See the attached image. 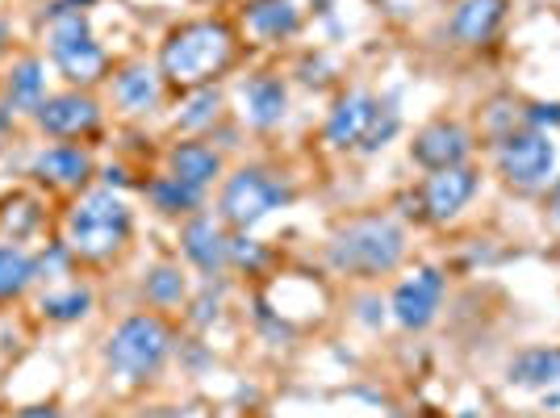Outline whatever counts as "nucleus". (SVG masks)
I'll list each match as a JSON object with an SVG mask.
<instances>
[{"instance_id": "1", "label": "nucleus", "mask_w": 560, "mask_h": 418, "mask_svg": "<svg viewBox=\"0 0 560 418\" xmlns=\"http://www.w3.org/2000/svg\"><path fill=\"white\" fill-rule=\"evenodd\" d=\"M130 239V209L121 197H114V188H93L84 193L68 213V247L71 256L80 259H101L117 256Z\"/></svg>"}, {"instance_id": "2", "label": "nucleus", "mask_w": 560, "mask_h": 418, "mask_svg": "<svg viewBox=\"0 0 560 418\" xmlns=\"http://www.w3.org/2000/svg\"><path fill=\"white\" fill-rule=\"evenodd\" d=\"M234 43L231 30L222 22H192L180 25L172 38L164 43L160 55V71H164L172 84H201L231 63Z\"/></svg>"}, {"instance_id": "3", "label": "nucleus", "mask_w": 560, "mask_h": 418, "mask_svg": "<svg viewBox=\"0 0 560 418\" xmlns=\"http://www.w3.org/2000/svg\"><path fill=\"white\" fill-rule=\"evenodd\" d=\"M401 256H406V234L389 218H360L330 243V264L339 272H355V277L394 272Z\"/></svg>"}, {"instance_id": "4", "label": "nucleus", "mask_w": 560, "mask_h": 418, "mask_svg": "<svg viewBox=\"0 0 560 418\" xmlns=\"http://www.w3.org/2000/svg\"><path fill=\"white\" fill-rule=\"evenodd\" d=\"M172 351V330L164 318L155 314H135L117 326L105 344V364L130 381H147L151 372H160V364Z\"/></svg>"}, {"instance_id": "5", "label": "nucleus", "mask_w": 560, "mask_h": 418, "mask_svg": "<svg viewBox=\"0 0 560 418\" xmlns=\"http://www.w3.org/2000/svg\"><path fill=\"white\" fill-rule=\"evenodd\" d=\"M47 47H50L55 68L63 71L71 84H96V80L105 76V68H109L105 50L96 47L93 34H89L84 13H63V18H55L47 30Z\"/></svg>"}, {"instance_id": "6", "label": "nucleus", "mask_w": 560, "mask_h": 418, "mask_svg": "<svg viewBox=\"0 0 560 418\" xmlns=\"http://www.w3.org/2000/svg\"><path fill=\"white\" fill-rule=\"evenodd\" d=\"M289 201V188L277 185L268 172H259V167H243V172H234L226 188H222V218L238 227V231H247V227H256L259 218H268L272 209H280Z\"/></svg>"}, {"instance_id": "7", "label": "nucleus", "mask_w": 560, "mask_h": 418, "mask_svg": "<svg viewBox=\"0 0 560 418\" xmlns=\"http://www.w3.org/2000/svg\"><path fill=\"white\" fill-rule=\"evenodd\" d=\"M552 160H557V151H552V142L548 135H539V130H523V135H511V139L498 147V167H502V176L511 181V185H539L548 172H552Z\"/></svg>"}, {"instance_id": "8", "label": "nucleus", "mask_w": 560, "mask_h": 418, "mask_svg": "<svg viewBox=\"0 0 560 418\" xmlns=\"http://www.w3.org/2000/svg\"><path fill=\"white\" fill-rule=\"evenodd\" d=\"M34 121H38V130L50 135V139H80V135H89L96 121H101V105L89 93L71 89V93L47 96L34 109Z\"/></svg>"}, {"instance_id": "9", "label": "nucleus", "mask_w": 560, "mask_h": 418, "mask_svg": "<svg viewBox=\"0 0 560 418\" xmlns=\"http://www.w3.org/2000/svg\"><path fill=\"white\" fill-rule=\"evenodd\" d=\"M440 298H444V277L440 268H419L406 285H397L394 293V318L410 330H419L435 318L440 310Z\"/></svg>"}, {"instance_id": "10", "label": "nucleus", "mask_w": 560, "mask_h": 418, "mask_svg": "<svg viewBox=\"0 0 560 418\" xmlns=\"http://www.w3.org/2000/svg\"><path fill=\"white\" fill-rule=\"evenodd\" d=\"M30 172L43 181V185H55V188H80L89 176H93V155L89 151H80V147H68V142H59V147H47V151H38L34 163H30Z\"/></svg>"}, {"instance_id": "11", "label": "nucleus", "mask_w": 560, "mask_h": 418, "mask_svg": "<svg viewBox=\"0 0 560 418\" xmlns=\"http://www.w3.org/2000/svg\"><path fill=\"white\" fill-rule=\"evenodd\" d=\"M472 188H477V176L456 163V167H444V172H435V176L427 181L422 206H427V213H431L435 222H447V218H456V213L465 209V201L472 197Z\"/></svg>"}, {"instance_id": "12", "label": "nucleus", "mask_w": 560, "mask_h": 418, "mask_svg": "<svg viewBox=\"0 0 560 418\" xmlns=\"http://www.w3.org/2000/svg\"><path fill=\"white\" fill-rule=\"evenodd\" d=\"M465 151H468V135L456 121H435V126H427L419 139H415V160L422 167H435V172L456 167V163L465 160Z\"/></svg>"}, {"instance_id": "13", "label": "nucleus", "mask_w": 560, "mask_h": 418, "mask_svg": "<svg viewBox=\"0 0 560 418\" xmlns=\"http://www.w3.org/2000/svg\"><path fill=\"white\" fill-rule=\"evenodd\" d=\"M376 114V101L369 93H348L339 105H335V114L327 121V142L335 147H351V142L364 139V130H369V121Z\"/></svg>"}, {"instance_id": "14", "label": "nucleus", "mask_w": 560, "mask_h": 418, "mask_svg": "<svg viewBox=\"0 0 560 418\" xmlns=\"http://www.w3.org/2000/svg\"><path fill=\"white\" fill-rule=\"evenodd\" d=\"M180 243H185V256L201 268V272H218L222 264H226V239L218 231V222L213 218H192L180 234Z\"/></svg>"}, {"instance_id": "15", "label": "nucleus", "mask_w": 560, "mask_h": 418, "mask_svg": "<svg viewBox=\"0 0 560 418\" xmlns=\"http://www.w3.org/2000/svg\"><path fill=\"white\" fill-rule=\"evenodd\" d=\"M114 96L126 114H151L155 101H160V76L151 68H142V63H130L114 80Z\"/></svg>"}, {"instance_id": "16", "label": "nucleus", "mask_w": 560, "mask_h": 418, "mask_svg": "<svg viewBox=\"0 0 560 418\" xmlns=\"http://www.w3.org/2000/svg\"><path fill=\"white\" fill-rule=\"evenodd\" d=\"M4 93L13 109H38L47 101V63L43 59H22L4 76Z\"/></svg>"}, {"instance_id": "17", "label": "nucleus", "mask_w": 560, "mask_h": 418, "mask_svg": "<svg viewBox=\"0 0 560 418\" xmlns=\"http://www.w3.org/2000/svg\"><path fill=\"white\" fill-rule=\"evenodd\" d=\"M284 84H280L277 76H256L252 84H243V105H247V117L256 121L259 130H268V126H277L280 117H284Z\"/></svg>"}, {"instance_id": "18", "label": "nucleus", "mask_w": 560, "mask_h": 418, "mask_svg": "<svg viewBox=\"0 0 560 418\" xmlns=\"http://www.w3.org/2000/svg\"><path fill=\"white\" fill-rule=\"evenodd\" d=\"M502 13H506V0H465L456 9L452 30H456L460 43H486L502 22Z\"/></svg>"}, {"instance_id": "19", "label": "nucleus", "mask_w": 560, "mask_h": 418, "mask_svg": "<svg viewBox=\"0 0 560 418\" xmlns=\"http://www.w3.org/2000/svg\"><path fill=\"white\" fill-rule=\"evenodd\" d=\"M218 172H222L218 151L201 147V142H185V147H176V151H172V176H176V181H185V185L206 188Z\"/></svg>"}, {"instance_id": "20", "label": "nucleus", "mask_w": 560, "mask_h": 418, "mask_svg": "<svg viewBox=\"0 0 560 418\" xmlns=\"http://www.w3.org/2000/svg\"><path fill=\"white\" fill-rule=\"evenodd\" d=\"M34 280H38V264H34V256L22 252V247H13V243H4V247H0V302L22 298Z\"/></svg>"}, {"instance_id": "21", "label": "nucleus", "mask_w": 560, "mask_h": 418, "mask_svg": "<svg viewBox=\"0 0 560 418\" xmlns=\"http://www.w3.org/2000/svg\"><path fill=\"white\" fill-rule=\"evenodd\" d=\"M247 25L259 38H289L298 30V9L289 0H256L247 9Z\"/></svg>"}, {"instance_id": "22", "label": "nucleus", "mask_w": 560, "mask_h": 418, "mask_svg": "<svg viewBox=\"0 0 560 418\" xmlns=\"http://www.w3.org/2000/svg\"><path fill=\"white\" fill-rule=\"evenodd\" d=\"M514 385H552L560 381V348H536L523 351L511 364Z\"/></svg>"}, {"instance_id": "23", "label": "nucleus", "mask_w": 560, "mask_h": 418, "mask_svg": "<svg viewBox=\"0 0 560 418\" xmlns=\"http://www.w3.org/2000/svg\"><path fill=\"white\" fill-rule=\"evenodd\" d=\"M147 197L155 201V209H164V213H188V209L201 206V188L185 185V181H176V176L151 181V185H147Z\"/></svg>"}, {"instance_id": "24", "label": "nucleus", "mask_w": 560, "mask_h": 418, "mask_svg": "<svg viewBox=\"0 0 560 418\" xmlns=\"http://www.w3.org/2000/svg\"><path fill=\"white\" fill-rule=\"evenodd\" d=\"M38 222H43V209H38V201H30V197H9L0 206V227H4V234H13V239H30V234L38 231Z\"/></svg>"}, {"instance_id": "25", "label": "nucleus", "mask_w": 560, "mask_h": 418, "mask_svg": "<svg viewBox=\"0 0 560 418\" xmlns=\"http://www.w3.org/2000/svg\"><path fill=\"white\" fill-rule=\"evenodd\" d=\"M93 310V293L89 289H68V293H47L43 298V314L55 323H75Z\"/></svg>"}, {"instance_id": "26", "label": "nucleus", "mask_w": 560, "mask_h": 418, "mask_svg": "<svg viewBox=\"0 0 560 418\" xmlns=\"http://www.w3.org/2000/svg\"><path fill=\"white\" fill-rule=\"evenodd\" d=\"M180 298H185V277H180L176 268H155V272L147 277V302L176 305Z\"/></svg>"}, {"instance_id": "27", "label": "nucleus", "mask_w": 560, "mask_h": 418, "mask_svg": "<svg viewBox=\"0 0 560 418\" xmlns=\"http://www.w3.org/2000/svg\"><path fill=\"white\" fill-rule=\"evenodd\" d=\"M218 109H222V96L213 93V89H201V93L185 105L180 126H185V130H201V126H210L213 117H218Z\"/></svg>"}, {"instance_id": "28", "label": "nucleus", "mask_w": 560, "mask_h": 418, "mask_svg": "<svg viewBox=\"0 0 560 418\" xmlns=\"http://www.w3.org/2000/svg\"><path fill=\"white\" fill-rule=\"evenodd\" d=\"M397 121H401V117H397V109H389V105L381 109V105H376L373 121H369V130H364V139H360V142H364V151H376V147H385V139H394Z\"/></svg>"}, {"instance_id": "29", "label": "nucleus", "mask_w": 560, "mask_h": 418, "mask_svg": "<svg viewBox=\"0 0 560 418\" xmlns=\"http://www.w3.org/2000/svg\"><path fill=\"white\" fill-rule=\"evenodd\" d=\"M34 264H38V277H63V272H68V264H71V247L68 243H63V247L55 243V247H50V256L34 259Z\"/></svg>"}, {"instance_id": "30", "label": "nucleus", "mask_w": 560, "mask_h": 418, "mask_svg": "<svg viewBox=\"0 0 560 418\" xmlns=\"http://www.w3.org/2000/svg\"><path fill=\"white\" fill-rule=\"evenodd\" d=\"M226 256H231L234 264H264V252L256 247V239H247V234L226 239Z\"/></svg>"}, {"instance_id": "31", "label": "nucleus", "mask_w": 560, "mask_h": 418, "mask_svg": "<svg viewBox=\"0 0 560 418\" xmlns=\"http://www.w3.org/2000/svg\"><path fill=\"white\" fill-rule=\"evenodd\" d=\"M18 418H63V410H59L55 402H43V406H25V410H18Z\"/></svg>"}, {"instance_id": "32", "label": "nucleus", "mask_w": 560, "mask_h": 418, "mask_svg": "<svg viewBox=\"0 0 560 418\" xmlns=\"http://www.w3.org/2000/svg\"><path fill=\"white\" fill-rule=\"evenodd\" d=\"M532 117H536V121H560V105H536Z\"/></svg>"}, {"instance_id": "33", "label": "nucleus", "mask_w": 560, "mask_h": 418, "mask_svg": "<svg viewBox=\"0 0 560 418\" xmlns=\"http://www.w3.org/2000/svg\"><path fill=\"white\" fill-rule=\"evenodd\" d=\"M552 218L560 222V185H557V193H552Z\"/></svg>"}, {"instance_id": "34", "label": "nucleus", "mask_w": 560, "mask_h": 418, "mask_svg": "<svg viewBox=\"0 0 560 418\" xmlns=\"http://www.w3.org/2000/svg\"><path fill=\"white\" fill-rule=\"evenodd\" d=\"M4 43H9V25L0 22V50H4Z\"/></svg>"}]
</instances>
